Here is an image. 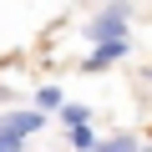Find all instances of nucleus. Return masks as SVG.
<instances>
[{
    "instance_id": "1",
    "label": "nucleus",
    "mask_w": 152,
    "mask_h": 152,
    "mask_svg": "<svg viewBox=\"0 0 152 152\" xmlns=\"http://www.w3.org/2000/svg\"><path fill=\"white\" fill-rule=\"evenodd\" d=\"M132 15H137L132 0H107V5L91 10V20H81V36L91 46L96 41H132Z\"/></svg>"
},
{
    "instance_id": "2",
    "label": "nucleus",
    "mask_w": 152,
    "mask_h": 152,
    "mask_svg": "<svg viewBox=\"0 0 152 152\" xmlns=\"http://www.w3.org/2000/svg\"><path fill=\"white\" fill-rule=\"evenodd\" d=\"M41 127H46V117H41L36 107H10V112H0V132H5V137H20V142H31Z\"/></svg>"
},
{
    "instance_id": "3",
    "label": "nucleus",
    "mask_w": 152,
    "mask_h": 152,
    "mask_svg": "<svg viewBox=\"0 0 152 152\" xmlns=\"http://www.w3.org/2000/svg\"><path fill=\"white\" fill-rule=\"evenodd\" d=\"M127 51H132V41H96L81 61H76V71H112Z\"/></svg>"
},
{
    "instance_id": "4",
    "label": "nucleus",
    "mask_w": 152,
    "mask_h": 152,
    "mask_svg": "<svg viewBox=\"0 0 152 152\" xmlns=\"http://www.w3.org/2000/svg\"><path fill=\"white\" fill-rule=\"evenodd\" d=\"M142 147V137L137 132H112V137H96V147L91 152H137Z\"/></svg>"
},
{
    "instance_id": "5",
    "label": "nucleus",
    "mask_w": 152,
    "mask_h": 152,
    "mask_svg": "<svg viewBox=\"0 0 152 152\" xmlns=\"http://www.w3.org/2000/svg\"><path fill=\"white\" fill-rule=\"evenodd\" d=\"M56 122L61 127H81V122H91V107L86 102H61L56 107Z\"/></svg>"
},
{
    "instance_id": "6",
    "label": "nucleus",
    "mask_w": 152,
    "mask_h": 152,
    "mask_svg": "<svg viewBox=\"0 0 152 152\" xmlns=\"http://www.w3.org/2000/svg\"><path fill=\"white\" fill-rule=\"evenodd\" d=\"M66 147H71V152H91V147H96V127H91V122L66 127Z\"/></svg>"
},
{
    "instance_id": "7",
    "label": "nucleus",
    "mask_w": 152,
    "mask_h": 152,
    "mask_svg": "<svg viewBox=\"0 0 152 152\" xmlns=\"http://www.w3.org/2000/svg\"><path fill=\"white\" fill-rule=\"evenodd\" d=\"M61 102H66V91H61V86H36V96H31V107H36L41 117H51Z\"/></svg>"
},
{
    "instance_id": "8",
    "label": "nucleus",
    "mask_w": 152,
    "mask_h": 152,
    "mask_svg": "<svg viewBox=\"0 0 152 152\" xmlns=\"http://www.w3.org/2000/svg\"><path fill=\"white\" fill-rule=\"evenodd\" d=\"M142 81H147V86H152V61H147V66H142Z\"/></svg>"
},
{
    "instance_id": "9",
    "label": "nucleus",
    "mask_w": 152,
    "mask_h": 152,
    "mask_svg": "<svg viewBox=\"0 0 152 152\" xmlns=\"http://www.w3.org/2000/svg\"><path fill=\"white\" fill-rule=\"evenodd\" d=\"M137 152H152V137H147V142H142V147H137Z\"/></svg>"
}]
</instances>
